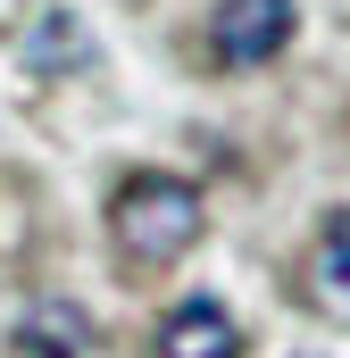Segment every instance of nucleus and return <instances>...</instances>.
Instances as JSON below:
<instances>
[{
  "label": "nucleus",
  "instance_id": "f03ea898",
  "mask_svg": "<svg viewBox=\"0 0 350 358\" xmlns=\"http://www.w3.org/2000/svg\"><path fill=\"white\" fill-rule=\"evenodd\" d=\"M209 42H217V59L259 67V59H275V50L292 42V0H217Z\"/></svg>",
  "mask_w": 350,
  "mask_h": 358
},
{
  "label": "nucleus",
  "instance_id": "20e7f679",
  "mask_svg": "<svg viewBox=\"0 0 350 358\" xmlns=\"http://www.w3.org/2000/svg\"><path fill=\"white\" fill-rule=\"evenodd\" d=\"M17 342L34 358H84L92 350V317L76 300H34V308L17 317Z\"/></svg>",
  "mask_w": 350,
  "mask_h": 358
},
{
  "label": "nucleus",
  "instance_id": "39448f33",
  "mask_svg": "<svg viewBox=\"0 0 350 358\" xmlns=\"http://www.w3.org/2000/svg\"><path fill=\"white\" fill-rule=\"evenodd\" d=\"M309 308L334 317V325H350V208L326 225V242L309 259Z\"/></svg>",
  "mask_w": 350,
  "mask_h": 358
},
{
  "label": "nucleus",
  "instance_id": "7ed1b4c3",
  "mask_svg": "<svg viewBox=\"0 0 350 358\" xmlns=\"http://www.w3.org/2000/svg\"><path fill=\"white\" fill-rule=\"evenodd\" d=\"M159 358H242V325L217 300H183L159 317Z\"/></svg>",
  "mask_w": 350,
  "mask_h": 358
},
{
  "label": "nucleus",
  "instance_id": "f257e3e1",
  "mask_svg": "<svg viewBox=\"0 0 350 358\" xmlns=\"http://www.w3.org/2000/svg\"><path fill=\"white\" fill-rule=\"evenodd\" d=\"M200 225H209V200H200V183L183 176H134L117 192V208H108V234H117V250L134 259V267H167L183 259L192 242H200Z\"/></svg>",
  "mask_w": 350,
  "mask_h": 358
},
{
  "label": "nucleus",
  "instance_id": "423d86ee",
  "mask_svg": "<svg viewBox=\"0 0 350 358\" xmlns=\"http://www.w3.org/2000/svg\"><path fill=\"white\" fill-rule=\"evenodd\" d=\"M76 59H92L84 25H76L67 8H34V25H25V67H34V76H67Z\"/></svg>",
  "mask_w": 350,
  "mask_h": 358
}]
</instances>
